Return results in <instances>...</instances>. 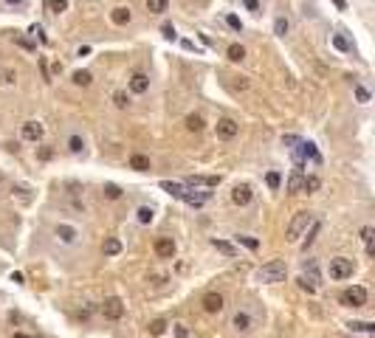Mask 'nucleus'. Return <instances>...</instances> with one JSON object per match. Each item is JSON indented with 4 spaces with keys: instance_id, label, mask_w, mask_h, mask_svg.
I'll return each instance as SVG.
<instances>
[{
    "instance_id": "31",
    "label": "nucleus",
    "mask_w": 375,
    "mask_h": 338,
    "mask_svg": "<svg viewBox=\"0 0 375 338\" xmlns=\"http://www.w3.org/2000/svg\"><path fill=\"white\" fill-rule=\"evenodd\" d=\"M288 31H290L288 17H276V20H274V34H276V37H285Z\"/></svg>"
},
{
    "instance_id": "12",
    "label": "nucleus",
    "mask_w": 375,
    "mask_h": 338,
    "mask_svg": "<svg viewBox=\"0 0 375 338\" xmlns=\"http://www.w3.org/2000/svg\"><path fill=\"white\" fill-rule=\"evenodd\" d=\"M175 251H178V245H175V240H172V237H158L156 240V254L161 259H172V257H175Z\"/></svg>"
},
{
    "instance_id": "7",
    "label": "nucleus",
    "mask_w": 375,
    "mask_h": 338,
    "mask_svg": "<svg viewBox=\"0 0 375 338\" xmlns=\"http://www.w3.org/2000/svg\"><path fill=\"white\" fill-rule=\"evenodd\" d=\"M232 327H234V332H243V335H246V332H251L257 327V318L251 316L248 310H237L232 316Z\"/></svg>"
},
{
    "instance_id": "36",
    "label": "nucleus",
    "mask_w": 375,
    "mask_h": 338,
    "mask_svg": "<svg viewBox=\"0 0 375 338\" xmlns=\"http://www.w3.org/2000/svg\"><path fill=\"white\" fill-rule=\"evenodd\" d=\"M353 332H375V324L372 321H350L347 324Z\"/></svg>"
},
{
    "instance_id": "46",
    "label": "nucleus",
    "mask_w": 375,
    "mask_h": 338,
    "mask_svg": "<svg viewBox=\"0 0 375 338\" xmlns=\"http://www.w3.org/2000/svg\"><path fill=\"white\" fill-rule=\"evenodd\" d=\"M243 6H246L251 15H260V12H262V3H260V0H243Z\"/></svg>"
},
{
    "instance_id": "4",
    "label": "nucleus",
    "mask_w": 375,
    "mask_h": 338,
    "mask_svg": "<svg viewBox=\"0 0 375 338\" xmlns=\"http://www.w3.org/2000/svg\"><path fill=\"white\" fill-rule=\"evenodd\" d=\"M353 271H355L353 259H347V257H336V259H330V265H327V274H330V279H336V282L350 279Z\"/></svg>"
},
{
    "instance_id": "26",
    "label": "nucleus",
    "mask_w": 375,
    "mask_h": 338,
    "mask_svg": "<svg viewBox=\"0 0 375 338\" xmlns=\"http://www.w3.org/2000/svg\"><path fill=\"white\" fill-rule=\"evenodd\" d=\"M170 9V0H147V12L149 15H164Z\"/></svg>"
},
{
    "instance_id": "47",
    "label": "nucleus",
    "mask_w": 375,
    "mask_h": 338,
    "mask_svg": "<svg viewBox=\"0 0 375 338\" xmlns=\"http://www.w3.org/2000/svg\"><path fill=\"white\" fill-rule=\"evenodd\" d=\"M172 332H175V338H189V327H186V324H175Z\"/></svg>"
},
{
    "instance_id": "11",
    "label": "nucleus",
    "mask_w": 375,
    "mask_h": 338,
    "mask_svg": "<svg viewBox=\"0 0 375 338\" xmlns=\"http://www.w3.org/2000/svg\"><path fill=\"white\" fill-rule=\"evenodd\" d=\"M237 133H240V124L234 122V119H220V122H217V138H223V141H232Z\"/></svg>"
},
{
    "instance_id": "9",
    "label": "nucleus",
    "mask_w": 375,
    "mask_h": 338,
    "mask_svg": "<svg viewBox=\"0 0 375 338\" xmlns=\"http://www.w3.org/2000/svg\"><path fill=\"white\" fill-rule=\"evenodd\" d=\"M209 197H212V192H209V189H200V192H198V189L186 186V192H184V197H181V200H184L186 206H195V209H200V206H203Z\"/></svg>"
},
{
    "instance_id": "30",
    "label": "nucleus",
    "mask_w": 375,
    "mask_h": 338,
    "mask_svg": "<svg viewBox=\"0 0 375 338\" xmlns=\"http://www.w3.org/2000/svg\"><path fill=\"white\" fill-rule=\"evenodd\" d=\"M226 54H229V59H232V62H243V59H246V48H243V45H237V43L229 45Z\"/></svg>"
},
{
    "instance_id": "14",
    "label": "nucleus",
    "mask_w": 375,
    "mask_h": 338,
    "mask_svg": "<svg viewBox=\"0 0 375 338\" xmlns=\"http://www.w3.org/2000/svg\"><path fill=\"white\" fill-rule=\"evenodd\" d=\"M20 133H23V138H26V141H34V144H37V141L43 138L45 130H43V124H40V122H26Z\"/></svg>"
},
{
    "instance_id": "37",
    "label": "nucleus",
    "mask_w": 375,
    "mask_h": 338,
    "mask_svg": "<svg viewBox=\"0 0 375 338\" xmlns=\"http://www.w3.org/2000/svg\"><path fill=\"white\" fill-rule=\"evenodd\" d=\"M285 189L288 192H302V172H293L288 178V183H285Z\"/></svg>"
},
{
    "instance_id": "33",
    "label": "nucleus",
    "mask_w": 375,
    "mask_h": 338,
    "mask_svg": "<svg viewBox=\"0 0 375 338\" xmlns=\"http://www.w3.org/2000/svg\"><path fill=\"white\" fill-rule=\"evenodd\" d=\"M234 240H237L240 245H246L248 251H257V248H260V240H257V237H248V234H237Z\"/></svg>"
},
{
    "instance_id": "25",
    "label": "nucleus",
    "mask_w": 375,
    "mask_h": 338,
    "mask_svg": "<svg viewBox=\"0 0 375 338\" xmlns=\"http://www.w3.org/2000/svg\"><path fill=\"white\" fill-rule=\"evenodd\" d=\"M333 48L341 51V54H353V43L344 34H333Z\"/></svg>"
},
{
    "instance_id": "15",
    "label": "nucleus",
    "mask_w": 375,
    "mask_h": 338,
    "mask_svg": "<svg viewBox=\"0 0 375 338\" xmlns=\"http://www.w3.org/2000/svg\"><path fill=\"white\" fill-rule=\"evenodd\" d=\"M200 304H203L206 313H220V310H223V296L212 290V293H206V296H203V302H200Z\"/></svg>"
},
{
    "instance_id": "44",
    "label": "nucleus",
    "mask_w": 375,
    "mask_h": 338,
    "mask_svg": "<svg viewBox=\"0 0 375 338\" xmlns=\"http://www.w3.org/2000/svg\"><path fill=\"white\" fill-rule=\"evenodd\" d=\"M149 332H153V335H161V332H167V321H164V318L149 321Z\"/></svg>"
},
{
    "instance_id": "52",
    "label": "nucleus",
    "mask_w": 375,
    "mask_h": 338,
    "mask_svg": "<svg viewBox=\"0 0 375 338\" xmlns=\"http://www.w3.org/2000/svg\"><path fill=\"white\" fill-rule=\"evenodd\" d=\"M54 158V150H51V147H43V150H40V161H51Z\"/></svg>"
},
{
    "instance_id": "38",
    "label": "nucleus",
    "mask_w": 375,
    "mask_h": 338,
    "mask_svg": "<svg viewBox=\"0 0 375 338\" xmlns=\"http://www.w3.org/2000/svg\"><path fill=\"white\" fill-rule=\"evenodd\" d=\"M265 183H268V189H274V192H276V189L282 186V175H279V172H274V169H271V172L265 175Z\"/></svg>"
},
{
    "instance_id": "57",
    "label": "nucleus",
    "mask_w": 375,
    "mask_h": 338,
    "mask_svg": "<svg viewBox=\"0 0 375 338\" xmlns=\"http://www.w3.org/2000/svg\"><path fill=\"white\" fill-rule=\"evenodd\" d=\"M12 338H31V335H26V332H15Z\"/></svg>"
},
{
    "instance_id": "21",
    "label": "nucleus",
    "mask_w": 375,
    "mask_h": 338,
    "mask_svg": "<svg viewBox=\"0 0 375 338\" xmlns=\"http://www.w3.org/2000/svg\"><path fill=\"white\" fill-rule=\"evenodd\" d=\"M319 189H322V178H319V175H302V192L313 194V192H319Z\"/></svg>"
},
{
    "instance_id": "43",
    "label": "nucleus",
    "mask_w": 375,
    "mask_h": 338,
    "mask_svg": "<svg viewBox=\"0 0 375 338\" xmlns=\"http://www.w3.org/2000/svg\"><path fill=\"white\" fill-rule=\"evenodd\" d=\"M353 90H355V99H358L361 104H367V101L372 99V96H369V90H367V87H364V85H355Z\"/></svg>"
},
{
    "instance_id": "24",
    "label": "nucleus",
    "mask_w": 375,
    "mask_h": 338,
    "mask_svg": "<svg viewBox=\"0 0 375 338\" xmlns=\"http://www.w3.org/2000/svg\"><path fill=\"white\" fill-rule=\"evenodd\" d=\"M102 251H105V257H119V254H121V240L107 237L105 245H102Z\"/></svg>"
},
{
    "instance_id": "34",
    "label": "nucleus",
    "mask_w": 375,
    "mask_h": 338,
    "mask_svg": "<svg viewBox=\"0 0 375 338\" xmlns=\"http://www.w3.org/2000/svg\"><path fill=\"white\" fill-rule=\"evenodd\" d=\"M113 104L119 110L130 107V93H127V90H116V93H113Z\"/></svg>"
},
{
    "instance_id": "49",
    "label": "nucleus",
    "mask_w": 375,
    "mask_h": 338,
    "mask_svg": "<svg viewBox=\"0 0 375 338\" xmlns=\"http://www.w3.org/2000/svg\"><path fill=\"white\" fill-rule=\"evenodd\" d=\"M161 34L167 37V40H175V37H178V34H175V26H172V23H167V26H164Z\"/></svg>"
},
{
    "instance_id": "39",
    "label": "nucleus",
    "mask_w": 375,
    "mask_h": 338,
    "mask_svg": "<svg viewBox=\"0 0 375 338\" xmlns=\"http://www.w3.org/2000/svg\"><path fill=\"white\" fill-rule=\"evenodd\" d=\"M68 9V0H48V12L51 15H62Z\"/></svg>"
},
{
    "instance_id": "29",
    "label": "nucleus",
    "mask_w": 375,
    "mask_h": 338,
    "mask_svg": "<svg viewBox=\"0 0 375 338\" xmlns=\"http://www.w3.org/2000/svg\"><path fill=\"white\" fill-rule=\"evenodd\" d=\"M372 234H375L372 226H364V229H361V240H364V245H367V254H369V257L375 254V248H372Z\"/></svg>"
},
{
    "instance_id": "45",
    "label": "nucleus",
    "mask_w": 375,
    "mask_h": 338,
    "mask_svg": "<svg viewBox=\"0 0 375 338\" xmlns=\"http://www.w3.org/2000/svg\"><path fill=\"white\" fill-rule=\"evenodd\" d=\"M29 34H31V37H37L40 43H48V37H45V31H43V26H40V23H34V26H31Z\"/></svg>"
},
{
    "instance_id": "13",
    "label": "nucleus",
    "mask_w": 375,
    "mask_h": 338,
    "mask_svg": "<svg viewBox=\"0 0 375 338\" xmlns=\"http://www.w3.org/2000/svg\"><path fill=\"white\" fill-rule=\"evenodd\" d=\"M220 183V175H192L186 178V186H206V189H214Z\"/></svg>"
},
{
    "instance_id": "55",
    "label": "nucleus",
    "mask_w": 375,
    "mask_h": 338,
    "mask_svg": "<svg viewBox=\"0 0 375 338\" xmlns=\"http://www.w3.org/2000/svg\"><path fill=\"white\" fill-rule=\"evenodd\" d=\"M330 3H333V6H336V9H341V12H344V9H347V3H344V0H330Z\"/></svg>"
},
{
    "instance_id": "42",
    "label": "nucleus",
    "mask_w": 375,
    "mask_h": 338,
    "mask_svg": "<svg viewBox=\"0 0 375 338\" xmlns=\"http://www.w3.org/2000/svg\"><path fill=\"white\" fill-rule=\"evenodd\" d=\"M226 26H229L232 31H237V34L243 31V20H240L237 15H226Z\"/></svg>"
},
{
    "instance_id": "6",
    "label": "nucleus",
    "mask_w": 375,
    "mask_h": 338,
    "mask_svg": "<svg viewBox=\"0 0 375 338\" xmlns=\"http://www.w3.org/2000/svg\"><path fill=\"white\" fill-rule=\"evenodd\" d=\"M341 304H344V307H364V304H367V288H361V285L347 288L344 293H341Z\"/></svg>"
},
{
    "instance_id": "41",
    "label": "nucleus",
    "mask_w": 375,
    "mask_h": 338,
    "mask_svg": "<svg viewBox=\"0 0 375 338\" xmlns=\"http://www.w3.org/2000/svg\"><path fill=\"white\" fill-rule=\"evenodd\" d=\"M15 43L20 45V48H26V51H37V43H34V40H29V37H23V34L15 37Z\"/></svg>"
},
{
    "instance_id": "40",
    "label": "nucleus",
    "mask_w": 375,
    "mask_h": 338,
    "mask_svg": "<svg viewBox=\"0 0 375 338\" xmlns=\"http://www.w3.org/2000/svg\"><path fill=\"white\" fill-rule=\"evenodd\" d=\"M105 197H107V200H119V197H121V186H116V183H105Z\"/></svg>"
},
{
    "instance_id": "8",
    "label": "nucleus",
    "mask_w": 375,
    "mask_h": 338,
    "mask_svg": "<svg viewBox=\"0 0 375 338\" xmlns=\"http://www.w3.org/2000/svg\"><path fill=\"white\" fill-rule=\"evenodd\" d=\"M102 316L110 318V321H119V318L124 316V302H121V299H116V296L105 299V302H102Z\"/></svg>"
},
{
    "instance_id": "32",
    "label": "nucleus",
    "mask_w": 375,
    "mask_h": 338,
    "mask_svg": "<svg viewBox=\"0 0 375 338\" xmlns=\"http://www.w3.org/2000/svg\"><path fill=\"white\" fill-rule=\"evenodd\" d=\"M71 79H73V85H79V87H88V85L93 82V76H91V71H77V73L71 76Z\"/></svg>"
},
{
    "instance_id": "10",
    "label": "nucleus",
    "mask_w": 375,
    "mask_h": 338,
    "mask_svg": "<svg viewBox=\"0 0 375 338\" xmlns=\"http://www.w3.org/2000/svg\"><path fill=\"white\" fill-rule=\"evenodd\" d=\"M251 200H254V192H251L248 183H237V186L232 189V203L234 206H248Z\"/></svg>"
},
{
    "instance_id": "27",
    "label": "nucleus",
    "mask_w": 375,
    "mask_h": 338,
    "mask_svg": "<svg viewBox=\"0 0 375 338\" xmlns=\"http://www.w3.org/2000/svg\"><path fill=\"white\" fill-rule=\"evenodd\" d=\"M212 245L217 248L220 254H226V257H237V248H234L232 243H226V240H217V237H214V240H212Z\"/></svg>"
},
{
    "instance_id": "51",
    "label": "nucleus",
    "mask_w": 375,
    "mask_h": 338,
    "mask_svg": "<svg viewBox=\"0 0 375 338\" xmlns=\"http://www.w3.org/2000/svg\"><path fill=\"white\" fill-rule=\"evenodd\" d=\"M6 6H12V9H26L29 6V0H3Z\"/></svg>"
},
{
    "instance_id": "53",
    "label": "nucleus",
    "mask_w": 375,
    "mask_h": 338,
    "mask_svg": "<svg viewBox=\"0 0 375 338\" xmlns=\"http://www.w3.org/2000/svg\"><path fill=\"white\" fill-rule=\"evenodd\" d=\"M296 141H299L296 136H282V144H285V147H293Z\"/></svg>"
},
{
    "instance_id": "28",
    "label": "nucleus",
    "mask_w": 375,
    "mask_h": 338,
    "mask_svg": "<svg viewBox=\"0 0 375 338\" xmlns=\"http://www.w3.org/2000/svg\"><path fill=\"white\" fill-rule=\"evenodd\" d=\"M308 229H311V231H308V237H305V243H302V248H305V251H308V248H311V245H313V240H316V234H319V231H322V223H319V220H313V223L308 226Z\"/></svg>"
},
{
    "instance_id": "48",
    "label": "nucleus",
    "mask_w": 375,
    "mask_h": 338,
    "mask_svg": "<svg viewBox=\"0 0 375 338\" xmlns=\"http://www.w3.org/2000/svg\"><path fill=\"white\" fill-rule=\"evenodd\" d=\"M299 288H302V290H308V293H316V285H313V282L308 279V276H302V279H299Z\"/></svg>"
},
{
    "instance_id": "23",
    "label": "nucleus",
    "mask_w": 375,
    "mask_h": 338,
    "mask_svg": "<svg viewBox=\"0 0 375 338\" xmlns=\"http://www.w3.org/2000/svg\"><path fill=\"white\" fill-rule=\"evenodd\" d=\"M161 189H164V192H170L172 197H178V200H181V197H184V192H186L184 183H175V180H161Z\"/></svg>"
},
{
    "instance_id": "50",
    "label": "nucleus",
    "mask_w": 375,
    "mask_h": 338,
    "mask_svg": "<svg viewBox=\"0 0 375 338\" xmlns=\"http://www.w3.org/2000/svg\"><path fill=\"white\" fill-rule=\"evenodd\" d=\"M0 79L6 82V85H15V79H17V73H15V71H3V73H0Z\"/></svg>"
},
{
    "instance_id": "17",
    "label": "nucleus",
    "mask_w": 375,
    "mask_h": 338,
    "mask_svg": "<svg viewBox=\"0 0 375 338\" xmlns=\"http://www.w3.org/2000/svg\"><path fill=\"white\" fill-rule=\"evenodd\" d=\"M65 147H68V152H71V155H82V152H85V136L71 133V136H68V141H65Z\"/></svg>"
},
{
    "instance_id": "58",
    "label": "nucleus",
    "mask_w": 375,
    "mask_h": 338,
    "mask_svg": "<svg viewBox=\"0 0 375 338\" xmlns=\"http://www.w3.org/2000/svg\"><path fill=\"white\" fill-rule=\"evenodd\" d=\"M0 180H3V175H0Z\"/></svg>"
},
{
    "instance_id": "3",
    "label": "nucleus",
    "mask_w": 375,
    "mask_h": 338,
    "mask_svg": "<svg viewBox=\"0 0 375 338\" xmlns=\"http://www.w3.org/2000/svg\"><path fill=\"white\" fill-rule=\"evenodd\" d=\"M285 274H288V265H285L282 259H271V262H265V265L260 268V282L274 285V282H282Z\"/></svg>"
},
{
    "instance_id": "1",
    "label": "nucleus",
    "mask_w": 375,
    "mask_h": 338,
    "mask_svg": "<svg viewBox=\"0 0 375 338\" xmlns=\"http://www.w3.org/2000/svg\"><path fill=\"white\" fill-rule=\"evenodd\" d=\"M290 152H293V164H299V166H305L308 161L313 166H322V152H319V147L313 141H302L299 138L296 144L290 147Z\"/></svg>"
},
{
    "instance_id": "5",
    "label": "nucleus",
    "mask_w": 375,
    "mask_h": 338,
    "mask_svg": "<svg viewBox=\"0 0 375 338\" xmlns=\"http://www.w3.org/2000/svg\"><path fill=\"white\" fill-rule=\"evenodd\" d=\"M54 237L59 245H77L79 243V229L71 223H57L54 226Z\"/></svg>"
},
{
    "instance_id": "54",
    "label": "nucleus",
    "mask_w": 375,
    "mask_h": 338,
    "mask_svg": "<svg viewBox=\"0 0 375 338\" xmlns=\"http://www.w3.org/2000/svg\"><path fill=\"white\" fill-rule=\"evenodd\" d=\"M91 54V45H79L77 48V57H88Z\"/></svg>"
},
{
    "instance_id": "2",
    "label": "nucleus",
    "mask_w": 375,
    "mask_h": 338,
    "mask_svg": "<svg viewBox=\"0 0 375 338\" xmlns=\"http://www.w3.org/2000/svg\"><path fill=\"white\" fill-rule=\"evenodd\" d=\"M311 223H313L311 211H299V214H293V220L288 223V231H285V240H288V243H296L305 231H308V226H311Z\"/></svg>"
},
{
    "instance_id": "18",
    "label": "nucleus",
    "mask_w": 375,
    "mask_h": 338,
    "mask_svg": "<svg viewBox=\"0 0 375 338\" xmlns=\"http://www.w3.org/2000/svg\"><path fill=\"white\" fill-rule=\"evenodd\" d=\"M153 220H156V209L153 206H138L135 209V223L138 226H149Z\"/></svg>"
},
{
    "instance_id": "19",
    "label": "nucleus",
    "mask_w": 375,
    "mask_h": 338,
    "mask_svg": "<svg viewBox=\"0 0 375 338\" xmlns=\"http://www.w3.org/2000/svg\"><path fill=\"white\" fill-rule=\"evenodd\" d=\"M110 20H113L116 26H127V23L133 20V12H130L127 6H119V9H113V12H110Z\"/></svg>"
},
{
    "instance_id": "20",
    "label": "nucleus",
    "mask_w": 375,
    "mask_h": 338,
    "mask_svg": "<svg viewBox=\"0 0 375 338\" xmlns=\"http://www.w3.org/2000/svg\"><path fill=\"white\" fill-rule=\"evenodd\" d=\"M149 158L147 155H141V152H135V155H130V169H135V172H149Z\"/></svg>"
},
{
    "instance_id": "35",
    "label": "nucleus",
    "mask_w": 375,
    "mask_h": 338,
    "mask_svg": "<svg viewBox=\"0 0 375 338\" xmlns=\"http://www.w3.org/2000/svg\"><path fill=\"white\" fill-rule=\"evenodd\" d=\"M186 127H189L192 133H200V130H203V116H198V113L186 116Z\"/></svg>"
},
{
    "instance_id": "16",
    "label": "nucleus",
    "mask_w": 375,
    "mask_h": 338,
    "mask_svg": "<svg viewBox=\"0 0 375 338\" xmlns=\"http://www.w3.org/2000/svg\"><path fill=\"white\" fill-rule=\"evenodd\" d=\"M130 90H133V93H147L149 90V76L147 73H133V76H130Z\"/></svg>"
},
{
    "instance_id": "22",
    "label": "nucleus",
    "mask_w": 375,
    "mask_h": 338,
    "mask_svg": "<svg viewBox=\"0 0 375 338\" xmlns=\"http://www.w3.org/2000/svg\"><path fill=\"white\" fill-rule=\"evenodd\" d=\"M302 271H305V276H308V279H311L313 285H319V282H322V274H319V265L313 262V259H305Z\"/></svg>"
},
{
    "instance_id": "56",
    "label": "nucleus",
    "mask_w": 375,
    "mask_h": 338,
    "mask_svg": "<svg viewBox=\"0 0 375 338\" xmlns=\"http://www.w3.org/2000/svg\"><path fill=\"white\" fill-rule=\"evenodd\" d=\"M12 282H17V285H23V274L17 271V274H12Z\"/></svg>"
}]
</instances>
